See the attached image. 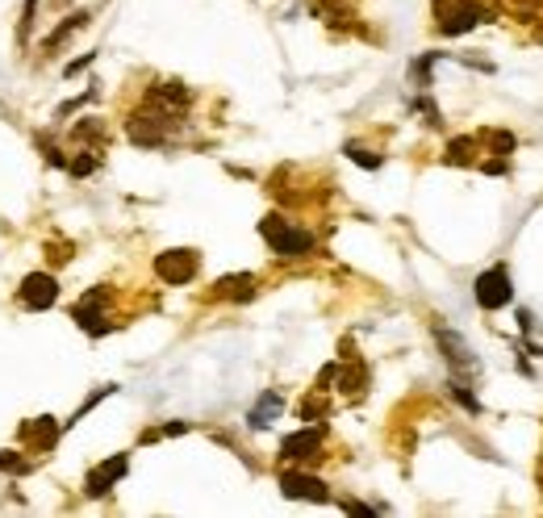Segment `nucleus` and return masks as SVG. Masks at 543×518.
Returning <instances> with one entry per match:
<instances>
[{"label": "nucleus", "instance_id": "obj_1", "mask_svg": "<svg viewBox=\"0 0 543 518\" xmlns=\"http://www.w3.org/2000/svg\"><path fill=\"white\" fill-rule=\"evenodd\" d=\"M259 234H263V243L280 259H305L313 251V234L293 226L285 214H263L259 218Z\"/></svg>", "mask_w": 543, "mask_h": 518}, {"label": "nucleus", "instance_id": "obj_28", "mask_svg": "<svg viewBox=\"0 0 543 518\" xmlns=\"http://www.w3.org/2000/svg\"><path fill=\"white\" fill-rule=\"evenodd\" d=\"M0 468H4V473H29V464L17 460L13 451H0Z\"/></svg>", "mask_w": 543, "mask_h": 518}, {"label": "nucleus", "instance_id": "obj_22", "mask_svg": "<svg viewBox=\"0 0 543 518\" xmlns=\"http://www.w3.org/2000/svg\"><path fill=\"white\" fill-rule=\"evenodd\" d=\"M347 159L352 164H360V167H368V172H377L385 159H380L377 150H368V147H360V142H347Z\"/></svg>", "mask_w": 543, "mask_h": 518}, {"label": "nucleus", "instance_id": "obj_9", "mask_svg": "<svg viewBox=\"0 0 543 518\" xmlns=\"http://www.w3.org/2000/svg\"><path fill=\"white\" fill-rule=\"evenodd\" d=\"M142 105H155V109H163V113L184 117V109L192 105V93L180 80H155L147 88V96H142Z\"/></svg>", "mask_w": 543, "mask_h": 518}, {"label": "nucleus", "instance_id": "obj_27", "mask_svg": "<svg viewBox=\"0 0 543 518\" xmlns=\"http://www.w3.org/2000/svg\"><path fill=\"white\" fill-rule=\"evenodd\" d=\"M88 101H96V84L84 96H76V101H68V105H59V113H54V117H71V113L80 109V105H88Z\"/></svg>", "mask_w": 543, "mask_h": 518}, {"label": "nucleus", "instance_id": "obj_25", "mask_svg": "<svg viewBox=\"0 0 543 518\" xmlns=\"http://www.w3.org/2000/svg\"><path fill=\"white\" fill-rule=\"evenodd\" d=\"M322 414H326V401H322V389H318V393H310L305 401H301V418L313 423V418H322Z\"/></svg>", "mask_w": 543, "mask_h": 518}, {"label": "nucleus", "instance_id": "obj_32", "mask_svg": "<svg viewBox=\"0 0 543 518\" xmlns=\"http://www.w3.org/2000/svg\"><path fill=\"white\" fill-rule=\"evenodd\" d=\"M51 259H54V263H68V259H71V247H68V243L51 247Z\"/></svg>", "mask_w": 543, "mask_h": 518}, {"label": "nucleus", "instance_id": "obj_24", "mask_svg": "<svg viewBox=\"0 0 543 518\" xmlns=\"http://www.w3.org/2000/svg\"><path fill=\"white\" fill-rule=\"evenodd\" d=\"M434 59H439V55H422L418 63L409 68V80L418 84V88H426V84H431V68H434Z\"/></svg>", "mask_w": 543, "mask_h": 518}, {"label": "nucleus", "instance_id": "obj_14", "mask_svg": "<svg viewBox=\"0 0 543 518\" xmlns=\"http://www.w3.org/2000/svg\"><path fill=\"white\" fill-rule=\"evenodd\" d=\"M21 443H29L34 451H51L54 448V439H59V423H54L51 414L46 418H29V423H21Z\"/></svg>", "mask_w": 543, "mask_h": 518}, {"label": "nucleus", "instance_id": "obj_26", "mask_svg": "<svg viewBox=\"0 0 543 518\" xmlns=\"http://www.w3.org/2000/svg\"><path fill=\"white\" fill-rule=\"evenodd\" d=\"M481 142L498 147L502 155H510V150H515V134H506V130H485V134H481Z\"/></svg>", "mask_w": 543, "mask_h": 518}, {"label": "nucleus", "instance_id": "obj_35", "mask_svg": "<svg viewBox=\"0 0 543 518\" xmlns=\"http://www.w3.org/2000/svg\"><path fill=\"white\" fill-rule=\"evenodd\" d=\"M54 4H71V0H54Z\"/></svg>", "mask_w": 543, "mask_h": 518}, {"label": "nucleus", "instance_id": "obj_33", "mask_svg": "<svg viewBox=\"0 0 543 518\" xmlns=\"http://www.w3.org/2000/svg\"><path fill=\"white\" fill-rule=\"evenodd\" d=\"M343 510H347V514H377V510L364 502H343Z\"/></svg>", "mask_w": 543, "mask_h": 518}, {"label": "nucleus", "instance_id": "obj_4", "mask_svg": "<svg viewBox=\"0 0 543 518\" xmlns=\"http://www.w3.org/2000/svg\"><path fill=\"white\" fill-rule=\"evenodd\" d=\"M201 272V251H192V247H172V251H159L155 255V276H159L163 285H192Z\"/></svg>", "mask_w": 543, "mask_h": 518}, {"label": "nucleus", "instance_id": "obj_17", "mask_svg": "<svg viewBox=\"0 0 543 518\" xmlns=\"http://www.w3.org/2000/svg\"><path fill=\"white\" fill-rule=\"evenodd\" d=\"M71 138H76L80 147H101V142H105V122H101V117H80V125L71 130Z\"/></svg>", "mask_w": 543, "mask_h": 518}, {"label": "nucleus", "instance_id": "obj_34", "mask_svg": "<svg viewBox=\"0 0 543 518\" xmlns=\"http://www.w3.org/2000/svg\"><path fill=\"white\" fill-rule=\"evenodd\" d=\"M184 431H189V423H167L163 426V435H184Z\"/></svg>", "mask_w": 543, "mask_h": 518}, {"label": "nucleus", "instance_id": "obj_13", "mask_svg": "<svg viewBox=\"0 0 543 518\" xmlns=\"http://www.w3.org/2000/svg\"><path fill=\"white\" fill-rule=\"evenodd\" d=\"M255 285H259V280L251 272H234V276H222L209 297H214V301H251V297H255Z\"/></svg>", "mask_w": 543, "mask_h": 518}, {"label": "nucleus", "instance_id": "obj_20", "mask_svg": "<svg viewBox=\"0 0 543 518\" xmlns=\"http://www.w3.org/2000/svg\"><path fill=\"white\" fill-rule=\"evenodd\" d=\"M343 360H352V355H343ZM343 372V381H339V389L343 393H364V384H368V368L364 364H347V368H339Z\"/></svg>", "mask_w": 543, "mask_h": 518}, {"label": "nucleus", "instance_id": "obj_8", "mask_svg": "<svg viewBox=\"0 0 543 518\" xmlns=\"http://www.w3.org/2000/svg\"><path fill=\"white\" fill-rule=\"evenodd\" d=\"M17 301L26 310H34V314H42V310H51L54 301H59V280L51 272H29L21 280V288H17Z\"/></svg>", "mask_w": 543, "mask_h": 518}, {"label": "nucleus", "instance_id": "obj_19", "mask_svg": "<svg viewBox=\"0 0 543 518\" xmlns=\"http://www.w3.org/2000/svg\"><path fill=\"white\" fill-rule=\"evenodd\" d=\"M473 150H476V138H451L448 150H443V159L451 167H468L473 164Z\"/></svg>", "mask_w": 543, "mask_h": 518}, {"label": "nucleus", "instance_id": "obj_29", "mask_svg": "<svg viewBox=\"0 0 543 518\" xmlns=\"http://www.w3.org/2000/svg\"><path fill=\"white\" fill-rule=\"evenodd\" d=\"M418 109L426 113V125H434V130L443 125V117H439V109H434V101H431V96H422V101H418Z\"/></svg>", "mask_w": 543, "mask_h": 518}, {"label": "nucleus", "instance_id": "obj_21", "mask_svg": "<svg viewBox=\"0 0 543 518\" xmlns=\"http://www.w3.org/2000/svg\"><path fill=\"white\" fill-rule=\"evenodd\" d=\"M448 389H451V397H456V401L468 409V414H481V401L473 397V389H468V381H464V376H451Z\"/></svg>", "mask_w": 543, "mask_h": 518}, {"label": "nucleus", "instance_id": "obj_15", "mask_svg": "<svg viewBox=\"0 0 543 518\" xmlns=\"http://www.w3.org/2000/svg\"><path fill=\"white\" fill-rule=\"evenodd\" d=\"M88 21H93V13H88V9H80V13H68L63 21H59V26L51 29V34H46V38H42V55H54V51H59V46H63V42H68L76 29L88 26Z\"/></svg>", "mask_w": 543, "mask_h": 518}, {"label": "nucleus", "instance_id": "obj_6", "mask_svg": "<svg viewBox=\"0 0 543 518\" xmlns=\"http://www.w3.org/2000/svg\"><path fill=\"white\" fill-rule=\"evenodd\" d=\"M105 301H109V288L96 285L93 293H84V297L71 305V322H76L80 330H88V335H96V339H101V335H109V330H113V322L105 318Z\"/></svg>", "mask_w": 543, "mask_h": 518}, {"label": "nucleus", "instance_id": "obj_18", "mask_svg": "<svg viewBox=\"0 0 543 518\" xmlns=\"http://www.w3.org/2000/svg\"><path fill=\"white\" fill-rule=\"evenodd\" d=\"M96 167H101V155H96V147L93 150L80 147V150H76V159H68V176L84 180V176H93Z\"/></svg>", "mask_w": 543, "mask_h": 518}, {"label": "nucleus", "instance_id": "obj_5", "mask_svg": "<svg viewBox=\"0 0 543 518\" xmlns=\"http://www.w3.org/2000/svg\"><path fill=\"white\" fill-rule=\"evenodd\" d=\"M473 293H476V305L481 310H506L510 301H515V285H510V268L506 263H493V268H485V272L476 276V285H473Z\"/></svg>", "mask_w": 543, "mask_h": 518}, {"label": "nucleus", "instance_id": "obj_7", "mask_svg": "<svg viewBox=\"0 0 543 518\" xmlns=\"http://www.w3.org/2000/svg\"><path fill=\"white\" fill-rule=\"evenodd\" d=\"M434 343H439L443 360H448L451 368L460 372L464 381H468V376H473V372L481 368V364H476V355H473V347H468V343H464L451 327H443V322H434Z\"/></svg>", "mask_w": 543, "mask_h": 518}, {"label": "nucleus", "instance_id": "obj_23", "mask_svg": "<svg viewBox=\"0 0 543 518\" xmlns=\"http://www.w3.org/2000/svg\"><path fill=\"white\" fill-rule=\"evenodd\" d=\"M34 17H38V0H26L21 4V21H17V42L26 46L29 34H34Z\"/></svg>", "mask_w": 543, "mask_h": 518}, {"label": "nucleus", "instance_id": "obj_16", "mask_svg": "<svg viewBox=\"0 0 543 518\" xmlns=\"http://www.w3.org/2000/svg\"><path fill=\"white\" fill-rule=\"evenodd\" d=\"M280 409H285V397L276 393V389H268V393L255 401V409L247 414V423L255 426V431H263V426H272L276 418H280Z\"/></svg>", "mask_w": 543, "mask_h": 518}, {"label": "nucleus", "instance_id": "obj_3", "mask_svg": "<svg viewBox=\"0 0 543 518\" xmlns=\"http://www.w3.org/2000/svg\"><path fill=\"white\" fill-rule=\"evenodd\" d=\"M489 17L481 0H434V29L443 38H460L468 29H476Z\"/></svg>", "mask_w": 543, "mask_h": 518}, {"label": "nucleus", "instance_id": "obj_10", "mask_svg": "<svg viewBox=\"0 0 543 518\" xmlns=\"http://www.w3.org/2000/svg\"><path fill=\"white\" fill-rule=\"evenodd\" d=\"M280 460H288V464H313V460H322V426H305V431H293V435L280 443Z\"/></svg>", "mask_w": 543, "mask_h": 518}, {"label": "nucleus", "instance_id": "obj_31", "mask_svg": "<svg viewBox=\"0 0 543 518\" xmlns=\"http://www.w3.org/2000/svg\"><path fill=\"white\" fill-rule=\"evenodd\" d=\"M88 63H93V55H80V59H71L68 68H63V76H80V71L88 68Z\"/></svg>", "mask_w": 543, "mask_h": 518}, {"label": "nucleus", "instance_id": "obj_2", "mask_svg": "<svg viewBox=\"0 0 543 518\" xmlns=\"http://www.w3.org/2000/svg\"><path fill=\"white\" fill-rule=\"evenodd\" d=\"M176 130H180L176 113H163V109H155V105H142L138 113L126 117V138H130L134 147H163Z\"/></svg>", "mask_w": 543, "mask_h": 518}, {"label": "nucleus", "instance_id": "obj_12", "mask_svg": "<svg viewBox=\"0 0 543 518\" xmlns=\"http://www.w3.org/2000/svg\"><path fill=\"white\" fill-rule=\"evenodd\" d=\"M280 493L285 498H293V502H330V490H326V481L310 477V473H280Z\"/></svg>", "mask_w": 543, "mask_h": 518}, {"label": "nucleus", "instance_id": "obj_30", "mask_svg": "<svg viewBox=\"0 0 543 518\" xmlns=\"http://www.w3.org/2000/svg\"><path fill=\"white\" fill-rule=\"evenodd\" d=\"M481 172H489V176H506V172H510V164H506V159H485V164H481Z\"/></svg>", "mask_w": 543, "mask_h": 518}, {"label": "nucleus", "instance_id": "obj_11", "mask_svg": "<svg viewBox=\"0 0 543 518\" xmlns=\"http://www.w3.org/2000/svg\"><path fill=\"white\" fill-rule=\"evenodd\" d=\"M126 473H130V456H109V460H101L93 473L84 477V493H88V498H105Z\"/></svg>", "mask_w": 543, "mask_h": 518}]
</instances>
